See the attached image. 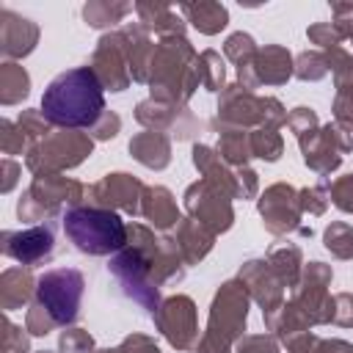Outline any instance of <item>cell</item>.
<instances>
[{"label": "cell", "instance_id": "f35d334b", "mask_svg": "<svg viewBox=\"0 0 353 353\" xmlns=\"http://www.w3.org/2000/svg\"><path fill=\"white\" fill-rule=\"evenodd\" d=\"M17 124H19V130L25 132V138L28 141H41V138H47L52 130H50V121L41 116V110H22L19 116H17Z\"/></svg>", "mask_w": 353, "mask_h": 353}, {"label": "cell", "instance_id": "11a10c76", "mask_svg": "<svg viewBox=\"0 0 353 353\" xmlns=\"http://www.w3.org/2000/svg\"><path fill=\"white\" fill-rule=\"evenodd\" d=\"M350 41H353V39H350Z\"/></svg>", "mask_w": 353, "mask_h": 353}, {"label": "cell", "instance_id": "4316f807", "mask_svg": "<svg viewBox=\"0 0 353 353\" xmlns=\"http://www.w3.org/2000/svg\"><path fill=\"white\" fill-rule=\"evenodd\" d=\"M135 11L141 17V25L146 30H157L160 39H165V36H182V30H185V22L176 17V11L171 6H163V3H138Z\"/></svg>", "mask_w": 353, "mask_h": 353}, {"label": "cell", "instance_id": "c3c4849f", "mask_svg": "<svg viewBox=\"0 0 353 353\" xmlns=\"http://www.w3.org/2000/svg\"><path fill=\"white\" fill-rule=\"evenodd\" d=\"M234 353H279V345L268 334H251V336L237 339V350Z\"/></svg>", "mask_w": 353, "mask_h": 353}, {"label": "cell", "instance_id": "44dd1931", "mask_svg": "<svg viewBox=\"0 0 353 353\" xmlns=\"http://www.w3.org/2000/svg\"><path fill=\"white\" fill-rule=\"evenodd\" d=\"M39 41V25L14 14L11 8L0 11V50L6 58H25Z\"/></svg>", "mask_w": 353, "mask_h": 353}, {"label": "cell", "instance_id": "d6a6232c", "mask_svg": "<svg viewBox=\"0 0 353 353\" xmlns=\"http://www.w3.org/2000/svg\"><path fill=\"white\" fill-rule=\"evenodd\" d=\"M130 11H132L130 3H88L83 8V19L91 28H110V25H116Z\"/></svg>", "mask_w": 353, "mask_h": 353}, {"label": "cell", "instance_id": "603a6c76", "mask_svg": "<svg viewBox=\"0 0 353 353\" xmlns=\"http://www.w3.org/2000/svg\"><path fill=\"white\" fill-rule=\"evenodd\" d=\"M130 154L146 168H165L171 163V138L157 130H143L130 141Z\"/></svg>", "mask_w": 353, "mask_h": 353}, {"label": "cell", "instance_id": "f907efd6", "mask_svg": "<svg viewBox=\"0 0 353 353\" xmlns=\"http://www.w3.org/2000/svg\"><path fill=\"white\" fill-rule=\"evenodd\" d=\"M334 11V28L342 33V39H353V3H336L331 6Z\"/></svg>", "mask_w": 353, "mask_h": 353}, {"label": "cell", "instance_id": "d590c367", "mask_svg": "<svg viewBox=\"0 0 353 353\" xmlns=\"http://www.w3.org/2000/svg\"><path fill=\"white\" fill-rule=\"evenodd\" d=\"M323 243H325V248H328L336 259H353V226H350V223L334 221L331 226H325Z\"/></svg>", "mask_w": 353, "mask_h": 353}, {"label": "cell", "instance_id": "816d5d0a", "mask_svg": "<svg viewBox=\"0 0 353 353\" xmlns=\"http://www.w3.org/2000/svg\"><path fill=\"white\" fill-rule=\"evenodd\" d=\"M306 353H353V345L345 339H314Z\"/></svg>", "mask_w": 353, "mask_h": 353}, {"label": "cell", "instance_id": "74e56055", "mask_svg": "<svg viewBox=\"0 0 353 353\" xmlns=\"http://www.w3.org/2000/svg\"><path fill=\"white\" fill-rule=\"evenodd\" d=\"M0 149H3L6 154H22V152L30 149V146H28V138H25V132L19 130L17 121H8V119L0 121Z\"/></svg>", "mask_w": 353, "mask_h": 353}, {"label": "cell", "instance_id": "f6af8a7d", "mask_svg": "<svg viewBox=\"0 0 353 353\" xmlns=\"http://www.w3.org/2000/svg\"><path fill=\"white\" fill-rule=\"evenodd\" d=\"M287 127L295 132V138H303L317 130V113L312 108H295L287 116Z\"/></svg>", "mask_w": 353, "mask_h": 353}, {"label": "cell", "instance_id": "d4e9b609", "mask_svg": "<svg viewBox=\"0 0 353 353\" xmlns=\"http://www.w3.org/2000/svg\"><path fill=\"white\" fill-rule=\"evenodd\" d=\"M36 281L30 268H8L0 276V306L6 312H14L19 306H25L30 301V295H36Z\"/></svg>", "mask_w": 353, "mask_h": 353}, {"label": "cell", "instance_id": "681fc988", "mask_svg": "<svg viewBox=\"0 0 353 353\" xmlns=\"http://www.w3.org/2000/svg\"><path fill=\"white\" fill-rule=\"evenodd\" d=\"M119 130H121V119H119L116 113L105 110V116L91 127V138H94V141H108V138H113Z\"/></svg>", "mask_w": 353, "mask_h": 353}, {"label": "cell", "instance_id": "b9f144b4", "mask_svg": "<svg viewBox=\"0 0 353 353\" xmlns=\"http://www.w3.org/2000/svg\"><path fill=\"white\" fill-rule=\"evenodd\" d=\"M328 201H334L342 212H353V174H345L328 185Z\"/></svg>", "mask_w": 353, "mask_h": 353}, {"label": "cell", "instance_id": "30bf717a", "mask_svg": "<svg viewBox=\"0 0 353 353\" xmlns=\"http://www.w3.org/2000/svg\"><path fill=\"white\" fill-rule=\"evenodd\" d=\"M254 124H265L262 116V97H256L251 88L232 83L221 91L218 99V116L212 119L215 130H248Z\"/></svg>", "mask_w": 353, "mask_h": 353}, {"label": "cell", "instance_id": "ab89813d", "mask_svg": "<svg viewBox=\"0 0 353 353\" xmlns=\"http://www.w3.org/2000/svg\"><path fill=\"white\" fill-rule=\"evenodd\" d=\"M331 182H328V176L320 182V185H314V188H303V190H298V201H301V210L303 212H312V215H323L325 212V207H328V193H325V188H328Z\"/></svg>", "mask_w": 353, "mask_h": 353}, {"label": "cell", "instance_id": "277c9868", "mask_svg": "<svg viewBox=\"0 0 353 353\" xmlns=\"http://www.w3.org/2000/svg\"><path fill=\"white\" fill-rule=\"evenodd\" d=\"M248 320V292L240 281H226L212 298L207 331L196 345V353H229L243 336Z\"/></svg>", "mask_w": 353, "mask_h": 353}, {"label": "cell", "instance_id": "7bdbcfd3", "mask_svg": "<svg viewBox=\"0 0 353 353\" xmlns=\"http://www.w3.org/2000/svg\"><path fill=\"white\" fill-rule=\"evenodd\" d=\"M309 41L312 44H320L325 50H336L342 44V33L334 28V22H314L309 30H306Z\"/></svg>", "mask_w": 353, "mask_h": 353}, {"label": "cell", "instance_id": "6da1fadb", "mask_svg": "<svg viewBox=\"0 0 353 353\" xmlns=\"http://www.w3.org/2000/svg\"><path fill=\"white\" fill-rule=\"evenodd\" d=\"M41 116L52 127L91 130L105 116V97L91 66L66 69L50 80L41 97Z\"/></svg>", "mask_w": 353, "mask_h": 353}, {"label": "cell", "instance_id": "836d02e7", "mask_svg": "<svg viewBox=\"0 0 353 353\" xmlns=\"http://www.w3.org/2000/svg\"><path fill=\"white\" fill-rule=\"evenodd\" d=\"M199 80L207 91H223L226 85V69H223V61L215 50H204L199 55Z\"/></svg>", "mask_w": 353, "mask_h": 353}, {"label": "cell", "instance_id": "8fae6325", "mask_svg": "<svg viewBox=\"0 0 353 353\" xmlns=\"http://www.w3.org/2000/svg\"><path fill=\"white\" fill-rule=\"evenodd\" d=\"M185 207H188L193 221H199L201 226H207L215 234L226 232L232 226V221H234L232 199L226 193H221L218 188H212L207 179L193 182L185 190Z\"/></svg>", "mask_w": 353, "mask_h": 353}, {"label": "cell", "instance_id": "4fadbf2b", "mask_svg": "<svg viewBox=\"0 0 353 353\" xmlns=\"http://www.w3.org/2000/svg\"><path fill=\"white\" fill-rule=\"evenodd\" d=\"M301 201H298V190L287 182H276L270 185L262 199H259V215H262V223L270 234L281 237V234H290V232H298L301 229Z\"/></svg>", "mask_w": 353, "mask_h": 353}, {"label": "cell", "instance_id": "e575fe53", "mask_svg": "<svg viewBox=\"0 0 353 353\" xmlns=\"http://www.w3.org/2000/svg\"><path fill=\"white\" fill-rule=\"evenodd\" d=\"M248 138H251V154H254V157H262V160H268V163L279 160L281 152H284L281 135H279L276 130H270V127H256L254 132H248Z\"/></svg>", "mask_w": 353, "mask_h": 353}, {"label": "cell", "instance_id": "5bb4252c", "mask_svg": "<svg viewBox=\"0 0 353 353\" xmlns=\"http://www.w3.org/2000/svg\"><path fill=\"white\" fill-rule=\"evenodd\" d=\"M328 284H331V268L323 262H309L301 273V281L295 284L292 303L309 317L312 325L328 323V314H331Z\"/></svg>", "mask_w": 353, "mask_h": 353}, {"label": "cell", "instance_id": "83f0119b", "mask_svg": "<svg viewBox=\"0 0 353 353\" xmlns=\"http://www.w3.org/2000/svg\"><path fill=\"white\" fill-rule=\"evenodd\" d=\"M179 11L188 17V22L199 33H207V36L218 33L229 22V14H226V8L221 3H196V6H182Z\"/></svg>", "mask_w": 353, "mask_h": 353}, {"label": "cell", "instance_id": "484cf974", "mask_svg": "<svg viewBox=\"0 0 353 353\" xmlns=\"http://www.w3.org/2000/svg\"><path fill=\"white\" fill-rule=\"evenodd\" d=\"M268 265L273 268V273L281 279L284 287H292L301 281V273H303V256H301V248L295 243H279V245H270L268 251Z\"/></svg>", "mask_w": 353, "mask_h": 353}, {"label": "cell", "instance_id": "f1b7e54d", "mask_svg": "<svg viewBox=\"0 0 353 353\" xmlns=\"http://www.w3.org/2000/svg\"><path fill=\"white\" fill-rule=\"evenodd\" d=\"M28 94H30V74L19 63L6 61L0 66V102L3 105H17Z\"/></svg>", "mask_w": 353, "mask_h": 353}, {"label": "cell", "instance_id": "ee69618b", "mask_svg": "<svg viewBox=\"0 0 353 353\" xmlns=\"http://www.w3.org/2000/svg\"><path fill=\"white\" fill-rule=\"evenodd\" d=\"M61 353H94V339L83 328H66L61 334Z\"/></svg>", "mask_w": 353, "mask_h": 353}, {"label": "cell", "instance_id": "cb8c5ba5", "mask_svg": "<svg viewBox=\"0 0 353 353\" xmlns=\"http://www.w3.org/2000/svg\"><path fill=\"white\" fill-rule=\"evenodd\" d=\"M141 215H143L154 229H171V226H176V223L182 221L171 190L163 188V185H154V188H146V190H143Z\"/></svg>", "mask_w": 353, "mask_h": 353}, {"label": "cell", "instance_id": "f5cc1de1", "mask_svg": "<svg viewBox=\"0 0 353 353\" xmlns=\"http://www.w3.org/2000/svg\"><path fill=\"white\" fill-rule=\"evenodd\" d=\"M22 168H19V163H14L11 157H3V174H6V179H3V193H8L11 188H14V182H17V174H19Z\"/></svg>", "mask_w": 353, "mask_h": 353}, {"label": "cell", "instance_id": "8992f818", "mask_svg": "<svg viewBox=\"0 0 353 353\" xmlns=\"http://www.w3.org/2000/svg\"><path fill=\"white\" fill-rule=\"evenodd\" d=\"M80 201H83V185L80 182L66 179L61 174L36 176L33 185L17 201V215H19V221H28V223H36L39 226L47 218L58 215L61 204L80 207Z\"/></svg>", "mask_w": 353, "mask_h": 353}, {"label": "cell", "instance_id": "db71d44e", "mask_svg": "<svg viewBox=\"0 0 353 353\" xmlns=\"http://www.w3.org/2000/svg\"><path fill=\"white\" fill-rule=\"evenodd\" d=\"M39 353H50V350H39Z\"/></svg>", "mask_w": 353, "mask_h": 353}, {"label": "cell", "instance_id": "2e32d148", "mask_svg": "<svg viewBox=\"0 0 353 353\" xmlns=\"http://www.w3.org/2000/svg\"><path fill=\"white\" fill-rule=\"evenodd\" d=\"M143 182L124 174V171H116V174H108L102 176L97 185H91V204L94 207H105V210H121V212H130V215H141V201H143Z\"/></svg>", "mask_w": 353, "mask_h": 353}, {"label": "cell", "instance_id": "8d00e7d4", "mask_svg": "<svg viewBox=\"0 0 353 353\" xmlns=\"http://www.w3.org/2000/svg\"><path fill=\"white\" fill-rule=\"evenodd\" d=\"M328 72H331L328 69V58L323 52H314V50L301 52L295 58V69H292V74L298 80H323Z\"/></svg>", "mask_w": 353, "mask_h": 353}, {"label": "cell", "instance_id": "7c38bea8", "mask_svg": "<svg viewBox=\"0 0 353 353\" xmlns=\"http://www.w3.org/2000/svg\"><path fill=\"white\" fill-rule=\"evenodd\" d=\"M154 323L160 334L176 347V350H190L199 345V323H196V306L188 295H174L165 298L154 314Z\"/></svg>", "mask_w": 353, "mask_h": 353}, {"label": "cell", "instance_id": "3957f363", "mask_svg": "<svg viewBox=\"0 0 353 353\" xmlns=\"http://www.w3.org/2000/svg\"><path fill=\"white\" fill-rule=\"evenodd\" d=\"M63 232L80 254L105 256L127 245V226L119 212L105 207H69L63 212Z\"/></svg>", "mask_w": 353, "mask_h": 353}, {"label": "cell", "instance_id": "ffe728a7", "mask_svg": "<svg viewBox=\"0 0 353 353\" xmlns=\"http://www.w3.org/2000/svg\"><path fill=\"white\" fill-rule=\"evenodd\" d=\"M292 69H295V61H292V55H290L287 47H281V44H265L256 52V58H254V66H251L248 80L240 83V85H245V88H256L262 83L265 85H281V83H287V77L292 74Z\"/></svg>", "mask_w": 353, "mask_h": 353}, {"label": "cell", "instance_id": "7402d4cb", "mask_svg": "<svg viewBox=\"0 0 353 353\" xmlns=\"http://www.w3.org/2000/svg\"><path fill=\"white\" fill-rule=\"evenodd\" d=\"M174 243H176V248H179L185 265H196V262H201V259L210 254V248H212V243H215V232H210L207 226H201V223L193 221V218H182V221L176 223Z\"/></svg>", "mask_w": 353, "mask_h": 353}, {"label": "cell", "instance_id": "4dcf8cb0", "mask_svg": "<svg viewBox=\"0 0 353 353\" xmlns=\"http://www.w3.org/2000/svg\"><path fill=\"white\" fill-rule=\"evenodd\" d=\"M221 141H218V154L223 163H229L232 168H240L245 165L251 154V138H248V130H218Z\"/></svg>", "mask_w": 353, "mask_h": 353}, {"label": "cell", "instance_id": "9c48e42d", "mask_svg": "<svg viewBox=\"0 0 353 353\" xmlns=\"http://www.w3.org/2000/svg\"><path fill=\"white\" fill-rule=\"evenodd\" d=\"M298 143H301V152H303V163H306L312 171H317L320 176L331 174V171L342 163V157L353 149L350 135H347L339 124L317 127L314 132L298 138Z\"/></svg>", "mask_w": 353, "mask_h": 353}, {"label": "cell", "instance_id": "1f68e13d", "mask_svg": "<svg viewBox=\"0 0 353 353\" xmlns=\"http://www.w3.org/2000/svg\"><path fill=\"white\" fill-rule=\"evenodd\" d=\"M328 69L334 72V83H336V97H347L353 99V55H347L342 47L328 50Z\"/></svg>", "mask_w": 353, "mask_h": 353}, {"label": "cell", "instance_id": "e0dca14e", "mask_svg": "<svg viewBox=\"0 0 353 353\" xmlns=\"http://www.w3.org/2000/svg\"><path fill=\"white\" fill-rule=\"evenodd\" d=\"M0 240H3V245H0L3 254L17 259L22 268L50 262L52 251H55V234H52L50 223H39V226H30L22 232H3Z\"/></svg>", "mask_w": 353, "mask_h": 353}, {"label": "cell", "instance_id": "f546056e", "mask_svg": "<svg viewBox=\"0 0 353 353\" xmlns=\"http://www.w3.org/2000/svg\"><path fill=\"white\" fill-rule=\"evenodd\" d=\"M223 52H226V58L237 66V77H240V83H245L248 80V74H251V66H254V58H256V52H259V47L254 44V39L248 36V33H232L229 39H226V44H223Z\"/></svg>", "mask_w": 353, "mask_h": 353}, {"label": "cell", "instance_id": "52a82bcc", "mask_svg": "<svg viewBox=\"0 0 353 353\" xmlns=\"http://www.w3.org/2000/svg\"><path fill=\"white\" fill-rule=\"evenodd\" d=\"M83 273L74 268H55L47 270L36 281V295L33 301L44 306V312L52 317L55 325H72L80 314V301H83Z\"/></svg>", "mask_w": 353, "mask_h": 353}, {"label": "cell", "instance_id": "7dc6e473", "mask_svg": "<svg viewBox=\"0 0 353 353\" xmlns=\"http://www.w3.org/2000/svg\"><path fill=\"white\" fill-rule=\"evenodd\" d=\"M3 353H30L25 328L14 325L11 320H6V331H3Z\"/></svg>", "mask_w": 353, "mask_h": 353}, {"label": "cell", "instance_id": "ba28073f", "mask_svg": "<svg viewBox=\"0 0 353 353\" xmlns=\"http://www.w3.org/2000/svg\"><path fill=\"white\" fill-rule=\"evenodd\" d=\"M193 165L204 174V179L212 188H218L229 199H251V196H256V174L248 165L232 168L210 146H193Z\"/></svg>", "mask_w": 353, "mask_h": 353}, {"label": "cell", "instance_id": "ac0fdd59", "mask_svg": "<svg viewBox=\"0 0 353 353\" xmlns=\"http://www.w3.org/2000/svg\"><path fill=\"white\" fill-rule=\"evenodd\" d=\"M135 119L146 127V130H157L165 135H174L179 141L190 138L199 130V119L188 113L185 105H168V102H157V99H143L135 108Z\"/></svg>", "mask_w": 353, "mask_h": 353}, {"label": "cell", "instance_id": "5b68a950", "mask_svg": "<svg viewBox=\"0 0 353 353\" xmlns=\"http://www.w3.org/2000/svg\"><path fill=\"white\" fill-rule=\"evenodd\" d=\"M94 149V138L88 132H74V130H61V132H50L47 138L36 141L28 149L25 165L36 174V176H50V174H61L66 168L80 165Z\"/></svg>", "mask_w": 353, "mask_h": 353}, {"label": "cell", "instance_id": "7a4b0ae2", "mask_svg": "<svg viewBox=\"0 0 353 353\" xmlns=\"http://www.w3.org/2000/svg\"><path fill=\"white\" fill-rule=\"evenodd\" d=\"M199 55L185 36H165L154 44L149 85L152 99L168 105H185L199 88Z\"/></svg>", "mask_w": 353, "mask_h": 353}, {"label": "cell", "instance_id": "9a60e30c", "mask_svg": "<svg viewBox=\"0 0 353 353\" xmlns=\"http://www.w3.org/2000/svg\"><path fill=\"white\" fill-rule=\"evenodd\" d=\"M91 72L97 74L99 85L108 91H124L130 85V63H127V50H124V36L121 30L105 33L94 50L91 58Z\"/></svg>", "mask_w": 353, "mask_h": 353}, {"label": "cell", "instance_id": "60d3db41", "mask_svg": "<svg viewBox=\"0 0 353 353\" xmlns=\"http://www.w3.org/2000/svg\"><path fill=\"white\" fill-rule=\"evenodd\" d=\"M55 328V323H52V317L44 312V306L41 303H30L28 306V314H25V331L28 334H33V336H47L50 331Z\"/></svg>", "mask_w": 353, "mask_h": 353}, {"label": "cell", "instance_id": "bcb514c9", "mask_svg": "<svg viewBox=\"0 0 353 353\" xmlns=\"http://www.w3.org/2000/svg\"><path fill=\"white\" fill-rule=\"evenodd\" d=\"M328 323H336V325H342V328H350V325H353V295H350V292H339V295L331 298Z\"/></svg>", "mask_w": 353, "mask_h": 353}, {"label": "cell", "instance_id": "d6986e66", "mask_svg": "<svg viewBox=\"0 0 353 353\" xmlns=\"http://www.w3.org/2000/svg\"><path fill=\"white\" fill-rule=\"evenodd\" d=\"M237 281L262 306V314H270V312H276L284 303V284L273 273V268L268 265V259H251V262H245L240 268V279Z\"/></svg>", "mask_w": 353, "mask_h": 353}]
</instances>
